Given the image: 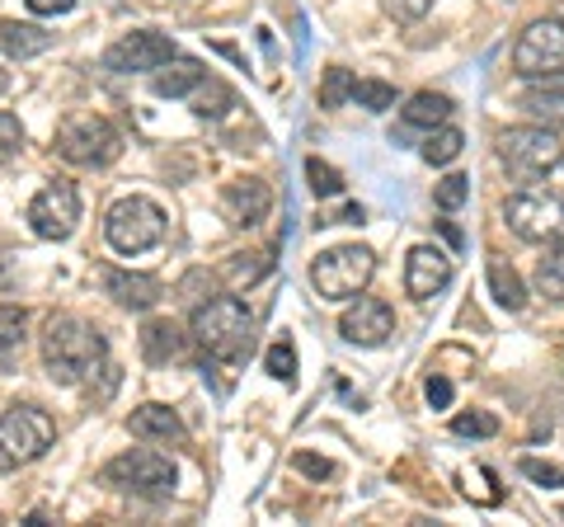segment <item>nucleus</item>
Returning <instances> with one entry per match:
<instances>
[{"label":"nucleus","instance_id":"obj_14","mask_svg":"<svg viewBox=\"0 0 564 527\" xmlns=\"http://www.w3.org/2000/svg\"><path fill=\"white\" fill-rule=\"evenodd\" d=\"M452 283V259L437 250V245H414L410 259H404V292L414 302H429Z\"/></svg>","mask_w":564,"mask_h":527},{"label":"nucleus","instance_id":"obj_21","mask_svg":"<svg viewBox=\"0 0 564 527\" xmlns=\"http://www.w3.org/2000/svg\"><path fill=\"white\" fill-rule=\"evenodd\" d=\"M456 114V104L447 95H433V90H419L410 104H404V128H443V122Z\"/></svg>","mask_w":564,"mask_h":527},{"label":"nucleus","instance_id":"obj_40","mask_svg":"<svg viewBox=\"0 0 564 527\" xmlns=\"http://www.w3.org/2000/svg\"><path fill=\"white\" fill-rule=\"evenodd\" d=\"M24 6L33 14H66V10H76V0H24Z\"/></svg>","mask_w":564,"mask_h":527},{"label":"nucleus","instance_id":"obj_11","mask_svg":"<svg viewBox=\"0 0 564 527\" xmlns=\"http://www.w3.org/2000/svg\"><path fill=\"white\" fill-rule=\"evenodd\" d=\"M564 66V20H536L527 24V33L513 47V72L522 80H536V76H551Z\"/></svg>","mask_w":564,"mask_h":527},{"label":"nucleus","instance_id":"obj_36","mask_svg":"<svg viewBox=\"0 0 564 527\" xmlns=\"http://www.w3.org/2000/svg\"><path fill=\"white\" fill-rule=\"evenodd\" d=\"M386 6V14H391V20H400V24H419L423 14L433 10V0H381Z\"/></svg>","mask_w":564,"mask_h":527},{"label":"nucleus","instance_id":"obj_2","mask_svg":"<svg viewBox=\"0 0 564 527\" xmlns=\"http://www.w3.org/2000/svg\"><path fill=\"white\" fill-rule=\"evenodd\" d=\"M188 335L212 363H240L254 348V315L236 297H212V302L193 311Z\"/></svg>","mask_w":564,"mask_h":527},{"label":"nucleus","instance_id":"obj_10","mask_svg":"<svg viewBox=\"0 0 564 527\" xmlns=\"http://www.w3.org/2000/svg\"><path fill=\"white\" fill-rule=\"evenodd\" d=\"M76 222H80V193L70 180H52V184H43L39 193H33V203H29L33 236L66 240L70 232H76Z\"/></svg>","mask_w":564,"mask_h":527},{"label":"nucleus","instance_id":"obj_33","mask_svg":"<svg viewBox=\"0 0 564 527\" xmlns=\"http://www.w3.org/2000/svg\"><path fill=\"white\" fill-rule=\"evenodd\" d=\"M466 198H470V180H466V174H447V180L433 189V203L443 207V213H456Z\"/></svg>","mask_w":564,"mask_h":527},{"label":"nucleus","instance_id":"obj_41","mask_svg":"<svg viewBox=\"0 0 564 527\" xmlns=\"http://www.w3.org/2000/svg\"><path fill=\"white\" fill-rule=\"evenodd\" d=\"M6 85H10V76H0V90H6Z\"/></svg>","mask_w":564,"mask_h":527},{"label":"nucleus","instance_id":"obj_12","mask_svg":"<svg viewBox=\"0 0 564 527\" xmlns=\"http://www.w3.org/2000/svg\"><path fill=\"white\" fill-rule=\"evenodd\" d=\"M174 57V39L155 29H137V33H122V39L104 52V66L118 76H132V72H155V66H165Z\"/></svg>","mask_w":564,"mask_h":527},{"label":"nucleus","instance_id":"obj_34","mask_svg":"<svg viewBox=\"0 0 564 527\" xmlns=\"http://www.w3.org/2000/svg\"><path fill=\"white\" fill-rule=\"evenodd\" d=\"M348 95H352V76L344 72V66H334V72L325 76V85H321V104L325 109H339Z\"/></svg>","mask_w":564,"mask_h":527},{"label":"nucleus","instance_id":"obj_3","mask_svg":"<svg viewBox=\"0 0 564 527\" xmlns=\"http://www.w3.org/2000/svg\"><path fill=\"white\" fill-rule=\"evenodd\" d=\"M57 155L70 165L104 170L122 155V132L104 114H70L57 128Z\"/></svg>","mask_w":564,"mask_h":527},{"label":"nucleus","instance_id":"obj_24","mask_svg":"<svg viewBox=\"0 0 564 527\" xmlns=\"http://www.w3.org/2000/svg\"><path fill=\"white\" fill-rule=\"evenodd\" d=\"M489 288H494V302L499 306H508V311L527 306V288H522V278L508 259H489Z\"/></svg>","mask_w":564,"mask_h":527},{"label":"nucleus","instance_id":"obj_7","mask_svg":"<svg viewBox=\"0 0 564 527\" xmlns=\"http://www.w3.org/2000/svg\"><path fill=\"white\" fill-rule=\"evenodd\" d=\"M560 155L564 151H560L555 128H541V122H522V128H508L499 137V161L522 184H532V180H541V174H551L560 165Z\"/></svg>","mask_w":564,"mask_h":527},{"label":"nucleus","instance_id":"obj_20","mask_svg":"<svg viewBox=\"0 0 564 527\" xmlns=\"http://www.w3.org/2000/svg\"><path fill=\"white\" fill-rule=\"evenodd\" d=\"M0 47H6L14 62H29V57H39V52H47V47H52V33H47V29H39V24L0 20Z\"/></svg>","mask_w":564,"mask_h":527},{"label":"nucleus","instance_id":"obj_17","mask_svg":"<svg viewBox=\"0 0 564 527\" xmlns=\"http://www.w3.org/2000/svg\"><path fill=\"white\" fill-rule=\"evenodd\" d=\"M545 85H536V90L522 95V109L532 122H541V128H564V76H536Z\"/></svg>","mask_w":564,"mask_h":527},{"label":"nucleus","instance_id":"obj_4","mask_svg":"<svg viewBox=\"0 0 564 527\" xmlns=\"http://www.w3.org/2000/svg\"><path fill=\"white\" fill-rule=\"evenodd\" d=\"M377 273V255L367 245H334V250L315 255L311 264V283L325 302H352Z\"/></svg>","mask_w":564,"mask_h":527},{"label":"nucleus","instance_id":"obj_18","mask_svg":"<svg viewBox=\"0 0 564 527\" xmlns=\"http://www.w3.org/2000/svg\"><path fill=\"white\" fill-rule=\"evenodd\" d=\"M207 76V66L203 62H193V57H174L165 66H155V95L161 99H188L193 95V85H198Z\"/></svg>","mask_w":564,"mask_h":527},{"label":"nucleus","instance_id":"obj_6","mask_svg":"<svg viewBox=\"0 0 564 527\" xmlns=\"http://www.w3.org/2000/svg\"><path fill=\"white\" fill-rule=\"evenodd\" d=\"M104 236H109V245L118 255H147L151 245L165 240L161 203L141 198V193H132V198H118L109 207V217H104Z\"/></svg>","mask_w":564,"mask_h":527},{"label":"nucleus","instance_id":"obj_29","mask_svg":"<svg viewBox=\"0 0 564 527\" xmlns=\"http://www.w3.org/2000/svg\"><path fill=\"white\" fill-rule=\"evenodd\" d=\"M358 109H372V114H381V109H395V90L386 80H352V95H348Z\"/></svg>","mask_w":564,"mask_h":527},{"label":"nucleus","instance_id":"obj_9","mask_svg":"<svg viewBox=\"0 0 564 527\" xmlns=\"http://www.w3.org/2000/svg\"><path fill=\"white\" fill-rule=\"evenodd\" d=\"M503 222L513 226L518 240L555 245V240H564V198L551 189H522L503 203Z\"/></svg>","mask_w":564,"mask_h":527},{"label":"nucleus","instance_id":"obj_1","mask_svg":"<svg viewBox=\"0 0 564 527\" xmlns=\"http://www.w3.org/2000/svg\"><path fill=\"white\" fill-rule=\"evenodd\" d=\"M104 363H109V340H104L90 321H80V315H47L43 367L52 381L80 386V381H90Z\"/></svg>","mask_w":564,"mask_h":527},{"label":"nucleus","instance_id":"obj_15","mask_svg":"<svg viewBox=\"0 0 564 527\" xmlns=\"http://www.w3.org/2000/svg\"><path fill=\"white\" fill-rule=\"evenodd\" d=\"M104 292H109L122 311H151V306L165 297L161 278H151V273H128V269H104Z\"/></svg>","mask_w":564,"mask_h":527},{"label":"nucleus","instance_id":"obj_39","mask_svg":"<svg viewBox=\"0 0 564 527\" xmlns=\"http://www.w3.org/2000/svg\"><path fill=\"white\" fill-rule=\"evenodd\" d=\"M296 471H306V476H315V481H325L329 476V462H325V456H311V452H296Z\"/></svg>","mask_w":564,"mask_h":527},{"label":"nucleus","instance_id":"obj_27","mask_svg":"<svg viewBox=\"0 0 564 527\" xmlns=\"http://www.w3.org/2000/svg\"><path fill=\"white\" fill-rule=\"evenodd\" d=\"M536 292L545 302H564V240H555V250L536 264Z\"/></svg>","mask_w":564,"mask_h":527},{"label":"nucleus","instance_id":"obj_35","mask_svg":"<svg viewBox=\"0 0 564 527\" xmlns=\"http://www.w3.org/2000/svg\"><path fill=\"white\" fill-rule=\"evenodd\" d=\"M20 147H24L20 118H14V114H0V165L14 161V155H20Z\"/></svg>","mask_w":564,"mask_h":527},{"label":"nucleus","instance_id":"obj_13","mask_svg":"<svg viewBox=\"0 0 564 527\" xmlns=\"http://www.w3.org/2000/svg\"><path fill=\"white\" fill-rule=\"evenodd\" d=\"M339 335L348 344H358V348H377L395 335V311L377 302V297H358L348 311H344V321H339Z\"/></svg>","mask_w":564,"mask_h":527},{"label":"nucleus","instance_id":"obj_16","mask_svg":"<svg viewBox=\"0 0 564 527\" xmlns=\"http://www.w3.org/2000/svg\"><path fill=\"white\" fill-rule=\"evenodd\" d=\"M221 203H226V217L236 226H259L273 207V189L263 180H236V184H226Z\"/></svg>","mask_w":564,"mask_h":527},{"label":"nucleus","instance_id":"obj_25","mask_svg":"<svg viewBox=\"0 0 564 527\" xmlns=\"http://www.w3.org/2000/svg\"><path fill=\"white\" fill-rule=\"evenodd\" d=\"M462 147H466L462 128H452V122H443V128H433L429 137H423L419 155H423V161H429V165H452L456 155H462Z\"/></svg>","mask_w":564,"mask_h":527},{"label":"nucleus","instance_id":"obj_23","mask_svg":"<svg viewBox=\"0 0 564 527\" xmlns=\"http://www.w3.org/2000/svg\"><path fill=\"white\" fill-rule=\"evenodd\" d=\"M180 348H184V335L174 330V321H147V330H141L147 363H170V358H180Z\"/></svg>","mask_w":564,"mask_h":527},{"label":"nucleus","instance_id":"obj_5","mask_svg":"<svg viewBox=\"0 0 564 527\" xmlns=\"http://www.w3.org/2000/svg\"><path fill=\"white\" fill-rule=\"evenodd\" d=\"M104 481L118 485V490H128V495L137 499H170L174 495V485H180V471H174V462L165 452H155V448H132V452H122L113 456L109 466H104Z\"/></svg>","mask_w":564,"mask_h":527},{"label":"nucleus","instance_id":"obj_32","mask_svg":"<svg viewBox=\"0 0 564 527\" xmlns=\"http://www.w3.org/2000/svg\"><path fill=\"white\" fill-rule=\"evenodd\" d=\"M452 433L456 438H494V433H499V419L485 415V410H470V415L452 419Z\"/></svg>","mask_w":564,"mask_h":527},{"label":"nucleus","instance_id":"obj_38","mask_svg":"<svg viewBox=\"0 0 564 527\" xmlns=\"http://www.w3.org/2000/svg\"><path fill=\"white\" fill-rule=\"evenodd\" d=\"M423 396H429V406H433V410H447V406H452V396H456V386H452L447 377H429Z\"/></svg>","mask_w":564,"mask_h":527},{"label":"nucleus","instance_id":"obj_22","mask_svg":"<svg viewBox=\"0 0 564 527\" xmlns=\"http://www.w3.org/2000/svg\"><path fill=\"white\" fill-rule=\"evenodd\" d=\"M24 330H29V315L20 306H0V373H10L24 358Z\"/></svg>","mask_w":564,"mask_h":527},{"label":"nucleus","instance_id":"obj_31","mask_svg":"<svg viewBox=\"0 0 564 527\" xmlns=\"http://www.w3.org/2000/svg\"><path fill=\"white\" fill-rule=\"evenodd\" d=\"M263 367H269V377H273V381L292 386V381H296V344H292V340L273 344L269 354H263Z\"/></svg>","mask_w":564,"mask_h":527},{"label":"nucleus","instance_id":"obj_28","mask_svg":"<svg viewBox=\"0 0 564 527\" xmlns=\"http://www.w3.org/2000/svg\"><path fill=\"white\" fill-rule=\"evenodd\" d=\"M269 269H273L269 255H236V259L221 269V278H226L231 288H250V283H259V278L269 273Z\"/></svg>","mask_w":564,"mask_h":527},{"label":"nucleus","instance_id":"obj_26","mask_svg":"<svg viewBox=\"0 0 564 527\" xmlns=\"http://www.w3.org/2000/svg\"><path fill=\"white\" fill-rule=\"evenodd\" d=\"M188 104H193V114L198 118H221L226 109H231V90H226L221 80H212V76H203L198 85H193V95H188Z\"/></svg>","mask_w":564,"mask_h":527},{"label":"nucleus","instance_id":"obj_30","mask_svg":"<svg viewBox=\"0 0 564 527\" xmlns=\"http://www.w3.org/2000/svg\"><path fill=\"white\" fill-rule=\"evenodd\" d=\"M306 180H311L315 198H339V193H344V174L334 165H325L321 155H311V161H306Z\"/></svg>","mask_w":564,"mask_h":527},{"label":"nucleus","instance_id":"obj_42","mask_svg":"<svg viewBox=\"0 0 564 527\" xmlns=\"http://www.w3.org/2000/svg\"><path fill=\"white\" fill-rule=\"evenodd\" d=\"M560 165H564V155H560Z\"/></svg>","mask_w":564,"mask_h":527},{"label":"nucleus","instance_id":"obj_8","mask_svg":"<svg viewBox=\"0 0 564 527\" xmlns=\"http://www.w3.org/2000/svg\"><path fill=\"white\" fill-rule=\"evenodd\" d=\"M52 438H57V424L33 410V406H14L0 415V471H20L29 462H39V456L52 448Z\"/></svg>","mask_w":564,"mask_h":527},{"label":"nucleus","instance_id":"obj_19","mask_svg":"<svg viewBox=\"0 0 564 527\" xmlns=\"http://www.w3.org/2000/svg\"><path fill=\"white\" fill-rule=\"evenodd\" d=\"M128 429L137 438H151V443H184V419L174 415L170 406H141V410H132Z\"/></svg>","mask_w":564,"mask_h":527},{"label":"nucleus","instance_id":"obj_37","mask_svg":"<svg viewBox=\"0 0 564 527\" xmlns=\"http://www.w3.org/2000/svg\"><path fill=\"white\" fill-rule=\"evenodd\" d=\"M522 476H532L536 485H564V466L536 462V456H522Z\"/></svg>","mask_w":564,"mask_h":527}]
</instances>
